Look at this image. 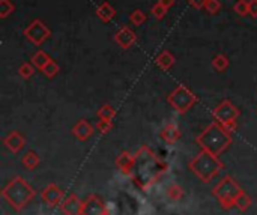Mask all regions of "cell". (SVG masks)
<instances>
[{
	"instance_id": "obj_15",
	"label": "cell",
	"mask_w": 257,
	"mask_h": 215,
	"mask_svg": "<svg viewBox=\"0 0 257 215\" xmlns=\"http://www.w3.org/2000/svg\"><path fill=\"white\" fill-rule=\"evenodd\" d=\"M18 72H20V75H21L23 78H30V77L35 74V66H33L32 62H30V63H23V65L20 66Z\"/></svg>"
},
{
	"instance_id": "obj_12",
	"label": "cell",
	"mask_w": 257,
	"mask_h": 215,
	"mask_svg": "<svg viewBox=\"0 0 257 215\" xmlns=\"http://www.w3.org/2000/svg\"><path fill=\"white\" fill-rule=\"evenodd\" d=\"M15 11V5L11 0H0V18L9 17Z\"/></svg>"
},
{
	"instance_id": "obj_17",
	"label": "cell",
	"mask_w": 257,
	"mask_h": 215,
	"mask_svg": "<svg viewBox=\"0 0 257 215\" xmlns=\"http://www.w3.org/2000/svg\"><path fill=\"white\" fill-rule=\"evenodd\" d=\"M75 134H77L80 139H86V137L90 134V127H89L87 124L81 122V124H78V125H77V128H75Z\"/></svg>"
},
{
	"instance_id": "obj_13",
	"label": "cell",
	"mask_w": 257,
	"mask_h": 215,
	"mask_svg": "<svg viewBox=\"0 0 257 215\" xmlns=\"http://www.w3.org/2000/svg\"><path fill=\"white\" fill-rule=\"evenodd\" d=\"M42 72H44V75L45 77H48V78H53V77H56L57 75V72H59V65L51 59L42 69H41Z\"/></svg>"
},
{
	"instance_id": "obj_21",
	"label": "cell",
	"mask_w": 257,
	"mask_h": 215,
	"mask_svg": "<svg viewBox=\"0 0 257 215\" xmlns=\"http://www.w3.org/2000/svg\"><path fill=\"white\" fill-rule=\"evenodd\" d=\"M99 115L102 116V118H105V119H108L111 115H113V110H111V107H104L101 112H99Z\"/></svg>"
},
{
	"instance_id": "obj_9",
	"label": "cell",
	"mask_w": 257,
	"mask_h": 215,
	"mask_svg": "<svg viewBox=\"0 0 257 215\" xmlns=\"http://www.w3.org/2000/svg\"><path fill=\"white\" fill-rule=\"evenodd\" d=\"M229 63H230V60H229V57L224 56V54H217V56L212 59V66H214V69H217L218 72H223L224 69H227Z\"/></svg>"
},
{
	"instance_id": "obj_2",
	"label": "cell",
	"mask_w": 257,
	"mask_h": 215,
	"mask_svg": "<svg viewBox=\"0 0 257 215\" xmlns=\"http://www.w3.org/2000/svg\"><path fill=\"white\" fill-rule=\"evenodd\" d=\"M23 35L33 44V45H42L50 36H51V30L48 29V26L36 18L33 20L24 30H23Z\"/></svg>"
},
{
	"instance_id": "obj_16",
	"label": "cell",
	"mask_w": 257,
	"mask_h": 215,
	"mask_svg": "<svg viewBox=\"0 0 257 215\" xmlns=\"http://www.w3.org/2000/svg\"><path fill=\"white\" fill-rule=\"evenodd\" d=\"M167 8H164L163 5H160L158 2L152 6V9H151V12H152V15L157 18V20H163L164 17H166V14H167Z\"/></svg>"
},
{
	"instance_id": "obj_18",
	"label": "cell",
	"mask_w": 257,
	"mask_h": 215,
	"mask_svg": "<svg viewBox=\"0 0 257 215\" xmlns=\"http://www.w3.org/2000/svg\"><path fill=\"white\" fill-rule=\"evenodd\" d=\"M208 0H188V3L194 8V9H205Z\"/></svg>"
},
{
	"instance_id": "obj_19",
	"label": "cell",
	"mask_w": 257,
	"mask_h": 215,
	"mask_svg": "<svg viewBox=\"0 0 257 215\" xmlns=\"http://www.w3.org/2000/svg\"><path fill=\"white\" fill-rule=\"evenodd\" d=\"M8 143H9V146H11L14 151H17V149L21 146V145H20V143H21V140H20V139H17L15 136H14V137H11V139L8 140Z\"/></svg>"
},
{
	"instance_id": "obj_10",
	"label": "cell",
	"mask_w": 257,
	"mask_h": 215,
	"mask_svg": "<svg viewBox=\"0 0 257 215\" xmlns=\"http://www.w3.org/2000/svg\"><path fill=\"white\" fill-rule=\"evenodd\" d=\"M130 21H131L133 26L140 27V26L145 24V21H146V14H145L142 9H134V11L130 14Z\"/></svg>"
},
{
	"instance_id": "obj_1",
	"label": "cell",
	"mask_w": 257,
	"mask_h": 215,
	"mask_svg": "<svg viewBox=\"0 0 257 215\" xmlns=\"http://www.w3.org/2000/svg\"><path fill=\"white\" fill-rule=\"evenodd\" d=\"M199 142L206 148L209 149L211 152H220L223 151L227 143L230 142V139L224 134V131L217 127V125H211L200 137H199Z\"/></svg>"
},
{
	"instance_id": "obj_6",
	"label": "cell",
	"mask_w": 257,
	"mask_h": 215,
	"mask_svg": "<svg viewBox=\"0 0 257 215\" xmlns=\"http://www.w3.org/2000/svg\"><path fill=\"white\" fill-rule=\"evenodd\" d=\"M175 62H176V57H175L173 53L169 51V50H163V51L155 57V63H157L161 69H164V71H169V69L175 65Z\"/></svg>"
},
{
	"instance_id": "obj_5",
	"label": "cell",
	"mask_w": 257,
	"mask_h": 215,
	"mask_svg": "<svg viewBox=\"0 0 257 215\" xmlns=\"http://www.w3.org/2000/svg\"><path fill=\"white\" fill-rule=\"evenodd\" d=\"M238 115V112H236V109L230 104V102H223L217 110H215V116L221 121V122H230L235 116Z\"/></svg>"
},
{
	"instance_id": "obj_3",
	"label": "cell",
	"mask_w": 257,
	"mask_h": 215,
	"mask_svg": "<svg viewBox=\"0 0 257 215\" xmlns=\"http://www.w3.org/2000/svg\"><path fill=\"white\" fill-rule=\"evenodd\" d=\"M169 101H170V104L178 110V112H181V113H184V112H187L193 104H194V101H196V96L185 87V86H178L173 92H172V95L169 96Z\"/></svg>"
},
{
	"instance_id": "obj_8",
	"label": "cell",
	"mask_w": 257,
	"mask_h": 215,
	"mask_svg": "<svg viewBox=\"0 0 257 215\" xmlns=\"http://www.w3.org/2000/svg\"><path fill=\"white\" fill-rule=\"evenodd\" d=\"M32 63H33V66L35 68H38V69H42L50 60H51V57L45 53V51H42V50H38L33 56H32Z\"/></svg>"
},
{
	"instance_id": "obj_20",
	"label": "cell",
	"mask_w": 257,
	"mask_h": 215,
	"mask_svg": "<svg viewBox=\"0 0 257 215\" xmlns=\"http://www.w3.org/2000/svg\"><path fill=\"white\" fill-rule=\"evenodd\" d=\"M248 6H250V15L253 18H257V0H248Z\"/></svg>"
},
{
	"instance_id": "obj_7",
	"label": "cell",
	"mask_w": 257,
	"mask_h": 215,
	"mask_svg": "<svg viewBox=\"0 0 257 215\" xmlns=\"http://www.w3.org/2000/svg\"><path fill=\"white\" fill-rule=\"evenodd\" d=\"M116 15V9L108 3V2H102L98 8H96V17L104 21V23H108L114 18Z\"/></svg>"
},
{
	"instance_id": "obj_14",
	"label": "cell",
	"mask_w": 257,
	"mask_h": 215,
	"mask_svg": "<svg viewBox=\"0 0 257 215\" xmlns=\"http://www.w3.org/2000/svg\"><path fill=\"white\" fill-rule=\"evenodd\" d=\"M221 6L223 5H221L220 0H208L206 5H205V11L209 15H215V14H218L221 11Z\"/></svg>"
},
{
	"instance_id": "obj_11",
	"label": "cell",
	"mask_w": 257,
	"mask_h": 215,
	"mask_svg": "<svg viewBox=\"0 0 257 215\" xmlns=\"http://www.w3.org/2000/svg\"><path fill=\"white\" fill-rule=\"evenodd\" d=\"M233 11H235L239 17H247V15H250L248 0H238V2L233 5Z\"/></svg>"
},
{
	"instance_id": "obj_22",
	"label": "cell",
	"mask_w": 257,
	"mask_h": 215,
	"mask_svg": "<svg viewBox=\"0 0 257 215\" xmlns=\"http://www.w3.org/2000/svg\"><path fill=\"white\" fill-rule=\"evenodd\" d=\"M158 3H160V5H163L164 8L170 9V8L175 5V0H158Z\"/></svg>"
},
{
	"instance_id": "obj_4",
	"label": "cell",
	"mask_w": 257,
	"mask_h": 215,
	"mask_svg": "<svg viewBox=\"0 0 257 215\" xmlns=\"http://www.w3.org/2000/svg\"><path fill=\"white\" fill-rule=\"evenodd\" d=\"M136 41H137V35H136V32H134L131 27H128V26H122V27L114 33V42H116L120 48H123V50L131 48V47L136 44Z\"/></svg>"
}]
</instances>
